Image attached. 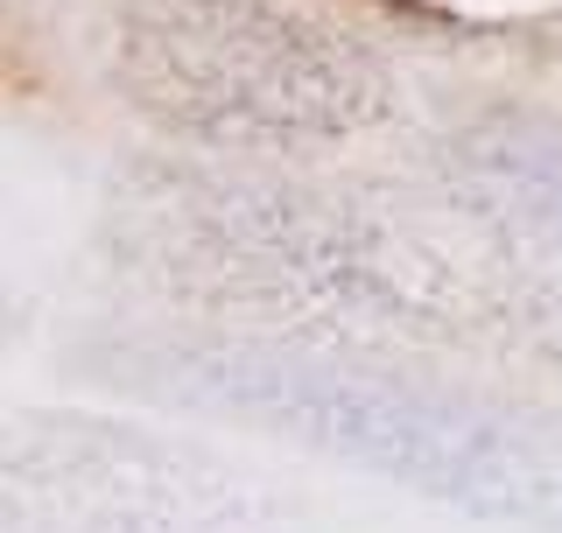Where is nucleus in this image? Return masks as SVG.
I'll list each match as a JSON object with an SVG mask.
<instances>
[{"label": "nucleus", "mask_w": 562, "mask_h": 533, "mask_svg": "<svg viewBox=\"0 0 562 533\" xmlns=\"http://www.w3.org/2000/svg\"><path fill=\"white\" fill-rule=\"evenodd\" d=\"M127 225L162 281L274 330L562 359V295L541 288L535 266L443 239L408 211H366L254 175H169L127 204Z\"/></svg>", "instance_id": "f257e3e1"}, {"label": "nucleus", "mask_w": 562, "mask_h": 533, "mask_svg": "<svg viewBox=\"0 0 562 533\" xmlns=\"http://www.w3.org/2000/svg\"><path fill=\"white\" fill-rule=\"evenodd\" d=\"M359 8L422 35H450V43L562 57V0H359Z\"/></svg>", "instance_id": "20e7f679"}, {"label": "nucleus", "mask_w": 562, "mask_h": 533, "mask_svg": "<svg viewBox=\"0 0 562 533\" xmlns=\"http://www.w3.org/2000/svg\"><path fill=\"white\" fill-rule=\"evenodd\" d=\"M148 372L190 407H218L233 421H260L310 450H330L359 470L401 477L443 506L499 512V520L562 526V435L527 415L471 394H436L386 372L324 359L289 344H169Z\"/></svg>", "instance_id": "f03ea898"}, {"label": "nucleus", "mask_w": 562, "mask_h": 533, "mask_svg": "<svg viewBox=\"0 0 562 533\" xmlns=\"http://www.w3.org/2000/svg\"><path fill=\"white\" fill-rule=\"evenodd\" d=\"M113 78L155 127L218 155H316L401 113V78L289 0H127Z\"/></svg>", "instance_id": "7ed1b4c3"}]
</instances>
